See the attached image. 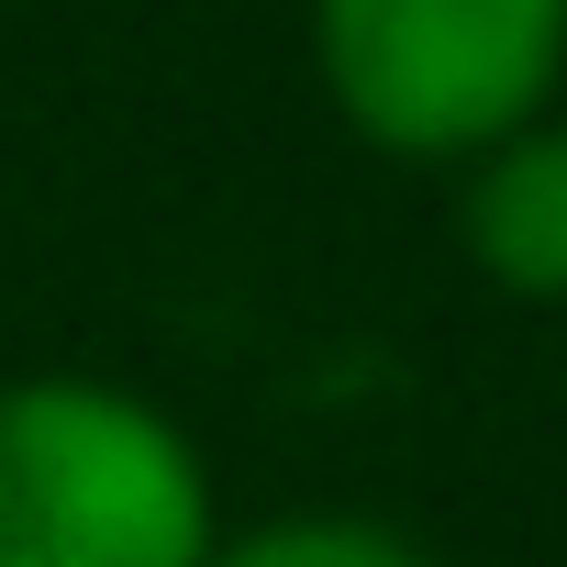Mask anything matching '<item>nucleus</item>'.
Wrapping results in <instances>:
<instances>
[{
  "label": "nucleus",
  "mask_w": 567,
  "mask_h": 567,
  "mask_svg": "<svg viewBox=\"0 0 567 567\" xmlns=\"http://www.w3.org/2000/svg\"><path fill=\"white\" fill-rule=\"evenodd\" d=\"M334 123L401 167H467L567 90V0H312Z\"/></svg>",
  "instance_id": "nucleus-2"
},
{
  "label": "nucleus",
  "mask_w": 567,
  "mask_h": 567,
  "mask_svg": "<svg viewBox=\"0 0 567 567\" xmlns=\"http://www.w3.org/2000/svg\"><path fill=\"white\" fill-rule=\"evenodd\" d=\"M223 501L189 423L123 379L0 390V567H212Z\"/></svg>",
  "instance_id": "nucleus-1"
},
{
  "label": "nucleus",
  "mask_w": 567,
  "mask_h": 567,
  "mask_svg": "<svg viewBox=\"0 0 567 567\" xmlns=\"http://www.w3.org/2000/svg\"><path fill=\"white\" fill-rule=\"evenodd\" d=\"M456 245L501 301L567 312V112H545L456 167Z\"/></svg>",
  "instance_id": "nucleus-3"
},
{
  "label": "nucleus",
  "mask_w": 567,
  "mask_h": 567,
  "mask_svg": "<svg viewBox=\"0 0 567 567\" xmlns=\"http://www.w3.org/2000/svg\"><path fill=\"white\" fill-rule=\"evenodd\" d=\"M212 567H445L434 545H412L379 512H278L212 545Z\"/></svg>",
  "instance_id": "nucleus-4"
}]
</instances>
